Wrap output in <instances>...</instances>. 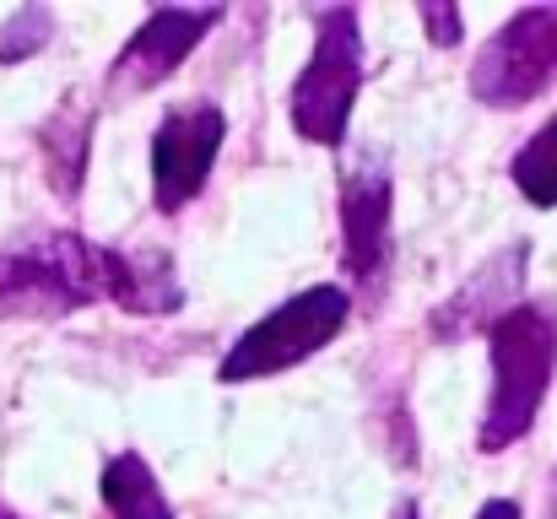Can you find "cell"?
<instances>
[{"label": "cell", "instance_id": "6da1fadb", "mask_svg": "<svg viewBox=\"0 0 557 519\" xmlns=\"http://www.w3.org/2000/svg\"><path fill=\"white\" fill-rule=\"evenodd\" d=\"M487 362H493V390H487V411L476 428V449L498 455L509 444H520L536 417L542 400L553 390L557 373V309L542 298H520L498 325H487Z\"/></svg>", "mask_w": 557, "mask_h": 519}, {"label": "cell", "instance_id": "7a4b0ae2", "mask_svg": "<svg viewBox=\"0 0 557 519\" xmlns=\"http://www.w3.org/2000/svg\"><path fill=\"white\" fill-rule=\"evenodd\" d=\"M363 87V22L358 5L314 11V54L287 92V120L314 147H342Z\"/></svg>", "mask_w": 557, "mask_h": 519}, {"label": "cell", "instance_id": "3957f363", "mask_svg": "<svg viewBox=\"0 0 557 519\" xmlns=\"http://www.w3.org/2000/svg\"><path fill=\"white\" fill-rule=\"evenodd\" d=\"M103 298V244L44 233L0 255V320H60Z\"/></svg>", "mask_w": 557, "mask_h": 519}, {"label": "cell", "instance_id": "277c9868", "mask_svg": "<svg viewBox=\"0 0 557 519\" xmlns=\"http://www.w3.org/2000/svg\"><path fill=\"white\" fill-rule=\"evenodd\" d=\"M352 320V293L336 287V282H320V287H304L298 298L276 304L260 325H249L238 342L227 346L216 379L222 384H244V379H271L282 368H298L309 362L320 346H331Z\"/></svg>", "mask_w": 557, "mask_h": 519}, {"label": "cell", "instance_id": "5b68a950", "mask_svg": "<svg viewBox=\"0 0 557 519\" xmlns=\"http://www.w3.org/2000/svg\"><path fill=\"white\" fill-rule=\"evenodd\" d=\"M557 82V5L515 11L471 65V98L487 109H525Z\"/></svg>", "mask_w": 557, "mask_h": 519}, {"label": "cell", "instance_id": "8992f818", "mask_svg": "<svg viewBox=\"0 0 557 519\" xmlns=\"http://www.w3.org/2000/svg\"><path fill=\"white\" fill-rule=\"evenodd\" d=\"M222 136H227V120L206 98L174 103L163 114V125L152 131V206L163 217L185 211L206 189V178L216 169V152H222Z\"/></svg>", "mask_w": 557, "mask_h": 519}, {"label": "cell", "instance_id": "52a82bcc", "mask_svg": "<svg viewBox=\"0 0 557 519\" xmlns=\"http://www.w3.org/2000/svg\"><path fill=\"white\" fill-rule=\"evenodd\" d=\"M216 22H222V5H152L147 22L131 33V44L114 54V65L103 76L109 92H125V98L152 92L158 82H169L185 65L189 54H195V44Z\"/></svg>", "mask_w": 557, "mask_h": 519}, {"label": "cell", "instance_id": "ba28073f", "mask_svg": "<svg viewBox=\"0 0 557 519\" xmlns=\"http://www.w3.org/2000/svg\"><path fill=\"white\" fill-rule=\"evenodd\" d=\"M389 255H395V238H389V173L363 158V163H352L342 173V265H347V282L363 298L384 293Z\"/></svg>", "mask_w": 557, "mask_h": 519}, {"label": "cell", "instance_id": "9c48e42d", "mask_svg": "<svg viewBox=\"0 0 557 519\" xmlns=\"http://www.w3.org/2000/svg\"><path fill=\"white\" fill-rule=\"evenodd\" d=\"M525 255H531V244H509V249H498L493 260H482V271H476L466 287H455V293L433 309V336H438V342H460V336H471V331L487 336V325H498V320L520 304Z\"/></svg>", "mask_w": 557, "mask_h": 519}, {"label": "cell", "instance_id": "30bf717a", "mask_svg": "<svg viewBox=\"0 0 557 519\" xmlns=\"http://www.w3.org/2000/svg\"><path fill=\"white\" fill-rule=\"evenodd\" d=\"M103 298L120 304L125 314H174L185 304V282L174 271V255L163 249L147 255L103 249Z\"/></svg>", "mask_w": 557, "mask_h": 519}, {"label": "cell", "instance_id": "8fae6325", "mask_svg": "<svg viewBox=\"0 0 557 519\" xmlns=\"http://www.w3.org/2000/svg\"><path fill=\"white\" fill-rule=\"evenodd\" d=\"M92 103L65 92L60 109L38 125V152H44V173H49V189L60 200H82V184H87V152H92Z\"/></svg>", "mask_w": 557, "mask_h": 519}, {"label": "cell", "instance_id": "7c38bea8", "mask_svg": "<svg viewBox=\"0 0 557 519\" xmlns=\"http://www.w3.org/2000/svg\"><path fill=\"white\" fill-rule=\"evenodd\" d=\"M98 493H103V509L114 519H174V504L163 498V482L152 477V466L136 449H125L103 466Z\"/></svg>", "mask_w": 557, "mask_h": 519}, {"label": "cell", "instance_id": "4fadbf2b", "mask_svg": "<svg viewBox=\"0 0 557 519\" xmlns=\"http://www.w3.org/2000/svg\"><path fill=\"white\" fill-rule=\"evenodd\" d=\"M509 178H515V189L531 200V206H542V211H553L557 206V114L515 152V163H509Z\"/></svg>", "mask_w": 557, "mask_h": 519}, {"label": "cell", "instance_id": "5bb4252c", "mask_svg": "<svg viewBox=\"0 0 557 519\" xmlns=\"http://www.w3.org/2000/svg\"><path fill=\"white\" fill-rule=\"evenodd\" d=\"M54 38V11L49 5H22L0 22V65H16V60H33L44 44Z\"/></svg>", "mask_w": 557, "mask_h": 519}, {"label": "cell", "instance_id": "9a60e30c", "mask_svg": "<svg viewBox=\"0 0 557 519\" xmlns=\"http://www.w3.org/2000/svg\"><path fill=\"white\" fill-rule=\"evenodd\" d=\"M417 16H422V27L433 33L438 49H455V44L466 38V16H460V5H449V0H422Z\"/></svg>", "mask_w": 557, "mask_h": 519}, {"label": "cell", "instance_id": "2e32d148", "mask_svg": "<svg viewBox=\"0 0 557 519\" xmlns=\"http://www.w3.org/2000/svg\"><path fill=\"white\" fill-rule=\"evenodd\" d=\"M476 519H520V504H515V498H487V504L476 509Z\"/></svg>", "mask_w": 557, "mask_h": 519}, {"label": "cell", "instance_id": "e0dca14e", "mask_svg": "<svg viewBox=\"0 0 557 519\" xmlns=\"http://www.w3.org/2000/svg\"><path fill=\"white\" fill-rule=\"evenodd\" d=\"M389 519H417V498H400V504L389 509Z\"/></svg>", "mask_w": 557, "mask_h": 519}, {"label": "cell", "instance_id": "ac0fdd59", "mask_svg": "<svg viewBox=\"0 0 557 519\" xmlns=\"http://www.w3.org/2000/svg\"><path fill=\"white\" fill-rule=\"evenodd\" d=\"M547 519H557V466H553V477H547Z\"/></svg>", "mask_w": 557, "mask_h": 519}, {"label": "cell", "instance_id": "d6986e66", "mask_svg": "<svg viewBox=\"0 0 557 519\" xmlns=\"http://www.w3.org/2000/svg\"><path fill=\"white\" fill-rule=\"evenodd\" d=\"M0 519H22V515H16V509H5V504H0Z\"/></svg>", "mask_w": 557, "mask_h": 519}]
</instances>
